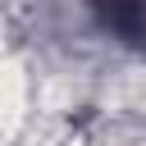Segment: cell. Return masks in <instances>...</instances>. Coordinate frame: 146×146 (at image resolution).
I'll return each instance as SVG.
<instances>
[{
	"instance_id": "obj_1",
	"label": "cell",
	"mask_w": 146,
	"mask_h": 146,
	"mask_svg": "<svg viewBox=\"0 0 146 146\" xmlns=\"http://www.w3.org/2000/svg\"><path fill=\"white\" fill-rule=\"evenodd\" d=\"M91 9L114 36L146 46V0H91Z\"/></svg>"
}]
</instances>
